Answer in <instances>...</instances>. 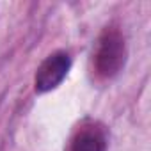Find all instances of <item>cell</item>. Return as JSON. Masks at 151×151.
Wrapping results in <instances>:
<instances>
[{
	"instance_id": "6da1fadb",
	"label": "cell",
	"mask_w": 151,
	"mask_h": 151,
	"mask_svg": "<svg viewBox=\"0 0 151 151\" xmlns=\"http://www.w3.org/2000/svg\"><path fill=\"white\" fill-rule=\"evenodd\" d=\"M126 60L124 37L117 29H105L94 52V69L101 78H112L121 71Z\"/></svg>"
},
{
	"instance_id": "7a4b0ae2",
	"label": "cell",
	"mask_w": 151,
	"mask_h": 151,
	"mask_svg": "<svg viewBox=\"0 0 151 151\" xmlns=\"http://www.w3.org/2000/svg\"><path fill=\"white\" fill-rule=\"evenodd\" d=\"M71 68V57L68 52H55L52 55H48L41 66L37 68L36 73V91L37 93H48L55 87H59L62 84V80L66 78V75Z\"/></svg>"
},
{
	"instance_id": "3957f363",
	"label": "cell",
	"mask_w": 151,
	"mask_h": 151,
	"mask_svg": "<svg viewBox=\"0 0 151 151\" xmlns=\"http://www.w3.org/2000/svg\"><path fill=\"white\" fill-rule=\"evenodd\" d=\"M105 149H107L105 132L96 124L80 126L69 144V151H105Z\"/></svg>"
}]
</instances>
